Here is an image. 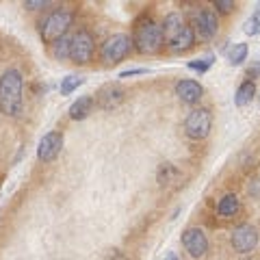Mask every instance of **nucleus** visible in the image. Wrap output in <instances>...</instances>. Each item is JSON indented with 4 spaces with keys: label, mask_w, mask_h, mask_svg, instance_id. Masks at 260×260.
I'll use <instances>...</instances> for the list:
<instances>
[{
    "label": "nucleus",
    "mask_w": 260,
    "mask_h": 260,
    "mask_svg": "<svg viewBox=\"0 0 260 260\" xmlns=\"http://www.w3.org/2000/svg\"><path fill=\"white\" fill-rule=\"evenodd\" d=\"M130 48H133V39L124 33H117L113 37H108L102 43V50H100V56H102L104 63H119L121 59H126Z\"/></svg>",
    "instance_id": "20e7f679"
},
{
    "label": "nucleus",
    "mask_w": 260,
    "mask_h": 260,
    "mask_svg": "<svg viewBox=\"0 0 260 260\" xmlns=\"http://www.w3.org/2000/svg\"><path fill=\"white\" fill-rule=\"evenodd\" d=\"M0 113L9 117L22 113V74L13 68L0 76Z\"/></svg>",
    "instance_id": "f257e3e1"
},
{
    "label": "nucleus",
    "mask_w": 260,
    "mask_h": 260,
    "mask_svg": "<svg viewBox=\"0 0 260 260\" xmlns=\"http://www.w3.org/2000/svg\"><path fill=\"white\" fill-rule=\"evenodd\" d=\"M213 65V56H206V59H195V61H189V68L195 70V72H206L208 68Z\"/></svg>",
    "instance_id": "4be33fe9"
},
{
    "label": "nucleus",
    "mask_w": 260,
    "mask_h": 260,
    "mask_svg": "<svg viewBox=\"0 0 260 260\" xmlns=\"http://www.w3.org/2000/svg\"><path fill=\"white\" fill-rule=\"evenodd\" d=\"M211 126H213V115L208 108H193L184 119V133L191 139H204L211 133Z\"/></svg>",
    "instance_id": "39448f33"
},
{
    "label": "nucleus",
    "mask_w": 260,
    "mask_h": 260,
    "mask_svg": "<svg viewBox=\"0 0 260 260\" xmlns=\"http://www.w3.org/2000/svg\"><path fill=\"white\" fill-rule=\"evenodd\" d=\"M245 33L247 35H258L260 33V7L256 9V13L247 20V24H245Z\"/></svg>",
    "instance_id": "412c9836"
},
{
    "label": "nucleus",
    "mask_w": 260,
    "mask_h": 260,
    "mask_svg": "<svg viewBox=\"0 0 260 260\" xmlns=\"http://www.w3.org/2000/svg\"><path fill=\"white\" fill-rule=\"evenodd\" d=\"M182 245L193 258H200V256H204L208 249V238L200 228H189V230H184V234H182Z\"/></svg>",
    "instance_id": "1a4fd4ad"
},
{
    "label": "nucleus",
    "mask_w": 260,
    "mask_h": 260,
    "mask_svg": "<svg viewBox=\"0 0 260 260\" xmlns=\"http://www.w3.org/2000/svg\"><path fill=\"white\" fill-rule=\"evenodd\" d=\"M61 148H63V133L50 130V133L43 135L41 141H39V148H37L39 161H43V163L54 161V158L61 154Z\"/></svg>",
    "instance_id": "6e6552de"
},
{
    "label": "nucleus",
    "mask_w": 260,
    "mask_h": 260,
    "mask_svg": "<svg viewBox=\"0 0 260 260\" xmlns=\"http://www.w3.org/2000/svg\"><path fill=\"white\" fill-rule=\"evenodd\" d=\"M148 70H143V68H133V70H124L119 74V78H130V76H137V74H146Z\"/></svg>",
    "instance_id": "393cba45"
},
{
    "label": "nucleus",
    "mask_w": 260,
    "mask_h": 260,
    "mask_svg": "<svg viewBox=\"0 0 260 260\" xmlns=\"http://www.w3.org/2000/svg\"><path fill=\"white\" fill-rule=\"evenodd\" d=\"M217 213H219L221 217H232L238 213V198L232 193L223 195V198L219 200V204H217Z\"/></svg>",
    "instance_id": "f3484780"
},
{
    "label": "nucleus",
    "mask_w": 260,
    "mask_h": 260,
    "mask_svg": "<svg viewBox=\"0 0 260 260\" xmlns=\"http://www.w3.org/2000/svg\"><path fill=\"white\" fill-rule=\"evenodd\" d=\"M72 13L68 9H56L52 11L50 16L43 20L41 24V37L46 43L52 46L54 41H59L61 37H65V33H68V28L72 26Z\"/></svg>",
    "instance_id": "7ed1b4c3"
},
{
    "label": "nucleus",
    "mask_w": 260,
    "mask_h": 260,
    "mask_svg": "<svg viewBox=\"0 0 260 260\" xmlns=\"http://www.w3.org/2000/svg\"><path fill=\"white\" fill-rule=\"evenodd\" d=\"M184 28V22H182V18L178 16V13H169L167 18H165V22H163V33H165V41H173V37L180 33Z\"/></svg>",
    "instance_id": "2eb2a0df"
},
{
    "label": "nucleus",
    "mask_w": 260,
    "mask_h": 260,
    "mask_svg": "<svg viewBox=\"0 0 260 260\" xmlns=\"http://www.w3.org/2000/svg\"><path fill=\"white\" fill-rule=\"evenodd\" d=\"M245 56H247V43H234L232 50L228 52V59L232 65H241L245 61Z\"/></svg>",
    "instance_id": "aec40b11"
},
{
    "label": "nucleus",
    "mask_w": 260,
    "mask_h": 260,
    "mask_svg": "<svg viewBox=\"0 0 260 260\" xmlns=\"http://www.w3.org/2000/svg\"><path fill=\"white\" fill-rule=\"evenodd\" d=\"M249 193L256 195V198H260V178H256V180H251L249 182Z\"/></svg>",
    "instance_id": "a878e982"
},
{
    "label": "nucleus",
    "mask_w": 260,
    "mask_h": 260,
    "mask_svg": "<svg viewBox=\"0 0 260 260\" xmlns=\"http://www.w3.org/2000/svg\"><path fill=\"white\" fill-rule=\"evenodd\" d=\"M215 9H219L221 13H230V11L234 9V3H230V0H217Z\"/></svg>",
    "instance_id": "5701e85b"
},
{
    "label": "nucleus",
    "mask_w": 260,
    "mask_h": 260,
    "mask_svg": "<svg viewBox=\"0 0 260 260\" xmlns=\"http://www.w3.org/2000/svg\"><path fill=\"white\" fill-rule=\"evenodd\" d=\"M93 56V37L89 31H78L74 37H72V54L70 59L74 63H89Z\"/></svg>",
    "instance_id": "0eeeda50"
},
{
    "label": "nucleus",
    "mask_w": 260,
    "mask_h": 260,
    "mask_svg": "<svg viewBox=\"0 0 260 260\" xmlns=\"http://www.w3.org/2000/svg\"><path fill=\"white\" fill-rule=\"evenodd\" d=\"M83 83H85L83 76H76V74L65 76V78H61V93H63V96H70V93L74 89H78Z\"/></svg>",
    "instance_id": "6ab92c4d"
},
{
    "label": "nucleus",
    "mask_w": 260,
    "mask_h": 260,
    "mask_svg": "<svg viewBox=\"0 0 260 260\" xmlns=\"http://www.w3.org/2000/svg\"><path fill=\"white\" fill-rule=\"evenodd\" d=\"M230 241H232L234 251H238V254H249L258 245V230L254 226H249V223H243V226L234 228Z\"/></svg>",
    "instance_id": "423d86ee"
},
{
    "label": "nucleus",
    "mask_w": 260,
    "mask_h": 260,
    "mask_svg": "<svg viewBox=\"0 0 260 260\" xmlns=\"http://www.w3.org/2000/svg\"><path fill=\"white\" fill-rule=\"evenodd\" d=\"M254 93H256V85L254 81H245L241 87L236 89V96H234V104L236 106H245L254 100Z\"/></svg>",
    "instance_id": "dca6fc26"
},
{
    "label": "nucleus",
    "mask_w": 260,
    "mask_h": 260,
    "mask_svg": "<svg viewBox=\"0 0 260 260\" xmlns=\"http://www.w3.org/2000/svg\"><path fill=\"white\" fill-rule=\"evenodd\" d=\"M217 28H219V22H217V13L213 9H204L198 13V18H195V33L202 39H213L217 35Z\"/></svg>",
    "instance_id": "9d476101"
},
{
    "label": "nucleus",
    "mask_w": 260,
    "mask_h": 260,
    "mask_svg": "<svg viewBox=\"0 0 260 260\" xmlns=\"http://www.w3.org/2000/svg\"><path fill=\"white\" fill-rule=\"evenodd\" d=\"M202 93H204V89H202V85L198 81H191V78H186V81H180L176 85V96L182 100L184 104H198L202 100Z\"/></svg>",
    "instance_id": "f8f14e48"
},
{
    "label": "nucleus",
    "mask_w": 260,
    "mask_h": 260,
    "mask_svg": "<svg viewBox=\"0 0 260 260\" xmlns=\"http://www.w3.org/2000/svg\"><path fill=\"white\" fill-rule=\"evenodd\" d=\"M48 5V0H26L24 7L26 9H43Z\"/></svg>",
    "instance_id": "b1692460"
},
{
    "label": "nucleus",
    "mask_w": 260,
    "mask_h": 260,
    "mask_svg": "<svg viewBox=\"0 0 260 260\" xmlns=\"http://www.w3.org/2000/svg\"><path fill=\"white\" fill-rule=\"evenodd\" d=\"M93 104H96V100H93L91 96H83V98H78L76 102L70 106V117H72V119H76V121L85 119L87 115L91 113Z\"/></svg>",
    "instance_id": "ddd939ff"
},
{
    "label": "nucleus",
    "mask_w": 260,
    "mask_h": 260,
    "mask_svg": "<svg viewBox=\"0 0 260 260\" xmlns=\"http://www.w3.org/2000/svg\"><path fill=\"white\" fill-rule=\"evenodd\" d=\"M193 43H195V31L184 24V28L173 37V41H169V46H171V50H176V52H182V50H189Z\"/></svg>",
    "instance_id": "4468645a"
},
{
    "label": "nucleus",
    "mask_w": 260,
    "mask_h": 260,
    "mask_svg": "<svg viewBox=\"0 0 260 260\" xmlns=\"http://www.w3.org/2000/svg\"><path fill=\"white\" fill-rule=\"evenodd\" d=\"M50 52H52V56H54L56 61L70 59V54H72V37H68V35H65V37H61L59 41H54Z\"/></svg>",
    "instance_id": "a211bd4d"
},
{
    "label": "nucleus",
    "mask_w": 260,
    "mask_h": 260,
    "mask_svg": "<svg viewBox=\"0 0 260 260\" xmlns=\"http://www.w3.org/2000/svg\"><path fill=\"white\" fill-rule=\"evenodd\" d=\"M93 100L98 102L100 108L111 111V108L121 104V100H124V89H121L119 85H106V87H102V89L96 93V98H93Z\"/></svg>",
    "instance_id": "9b49d317"
},
{
    "label": "nucleus",
    "mask_w": 260,
    "mask_h": 260,
    "mask_svg": "<svg viewBox=\"0 0 260 260\" xmlns=\"http://www.w3.org/2000/svg\"><path fill=\"white\" fill-rule=\"evenodd\" d=\"M133 43L141 54H156L165 46L163 26H158L156 22H143L141 26H137Z\"/></svg>",
    "instance_id": "f03ea898"
}]
</instances>
